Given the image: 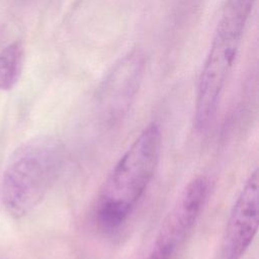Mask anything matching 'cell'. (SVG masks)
<instances>
[{
    "label": "cell",
    "mask_w": 259,
    "mask_h": 259,
    "mask_svg": "<svg viewBox=\"0 0 259 259\" xmlns=\"http://www.w3.org/2000/svg\"><path fill=\"white\" fill-rule=\"evenodd\" d=\"M145 70V58L140 51H132L111 68L98 91L102 113L110 120L121 117L135 98Z\"/></svg>",
    "instance_id": "cell-6"
},
{
    "label": "cell",
    "mask_w": 259,
    "mask_h": 259,
    "mask_svg": "<svg viewBox=\"0 0 259 259\" xmlns=\"http://www.w3.org/2000/svg\"><path fill=\"white\" fill-rule=\"evenodd\" d=\"M209 191L207 177L200 175L191 179L163 222L154 245L176 254L196 224Z\"/></svg>",
    "instance_id": "cell-5"
},
{
    "label": "cell",
    "mask_w": 259,
    "mask_h": 259,
    "mask_svg": "<svg viewBox=\"0 0 259 259\" xmlns=\"http://www.w3.org/2000/svg\"><path fill=\"white\" fill-rule=\"evenodd\" d=\"M243 32L219 25L198 80L194 126L197 132L206 131L213 121L219 103L234 66Z\"/></svg>",
    "instance_id": "cell-3"
},
{
    "label": "cell",
    "mask_w": 259,
    "mask_h": 259,
    "mask_svg": "<svg viewBox=\"0 0 259 259\" xmlns=\"http://www.w3.org/2000/svg\"><path fill=\"white\" fill-rule=\"evenodd\" d=\"M63 162V145L53 136H37L21 144L2 174L1 199L7 212L21 218L32 211L55 184Z\"/></svg>",
    "instance_id": "cell-2"
},
{
    "label": "cell",
    "mask_w": 259,
    "mask_h": 259,
    "mask_svg": "<svg viewBox=\"0 0 259 259\" xmlns=\"http://www.w3.org/2000/svg\"><path fill=\"white\" fill-rule=\"evenodd\" d=\"M175 255H176L175 253L167 249L154 246L151 254L147 259H174Z\"/></svg>",
    "instance_id": "cell-8"
},
{
    "label": "cell",
    "mask_w": 259,
    "mask_h": 259,
    "mask_svg": "<svg viewBox=\"0 0 259 259\" xmlns=\"http://www.w3.org/2000/svg\"><path fill=\"white\" fill-rule=\"evenodd\" d=\"M24 51L21 42L8 45L0 53V90L11 89L21 74Z\"/></svg>",
    "instance_id": "cell-7"
},
{
    "label": "cell",
    "mask_w": 259,
    "mask_h": 259,
    "mask_svg": "<svg viewBox=\"0 0 259 259\" xmlns=\"http://www.w3.org/2000/svg\"><path fill=\"white\" fill-rule=\"evenodd\" d=\"M162 136L156 122L146 125L112 167L95 199V222L103 231L120 228L150 185L158 167Z\"/></svg>",
    "instance_id": "cell-1"
},
{
    "label": "cell",
    "mask_w": 259,
    "mask_h": 259,
    "mask_svg": "<svg viewBox=\"0 0 259 259\" xmlns=\"http://www.w3.org/2000/svg\"><path fill=\"white\" fill-rule=\"evenodd\" d=\"M259 225V172L247 178L230 212L223 237L226 259H241L250 248Z\"/></svg>",
    "instance_id": "cell-4"
}]
</instances>
